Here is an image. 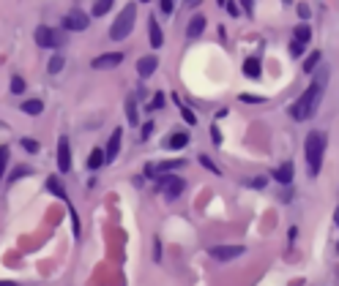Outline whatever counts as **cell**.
<instances>
[{
	"mask_svg": "<svg viewBox=\"0 0 339 286\" xmlns=\"http://www.w3.org/2000/svg\"><path fill=\"white\" fill-rule=\"evenodd\" d=\"M140 3H151V0H140Z\"/></svg>",
	"mask_w": 339,
	"mask_h": 286,
	"instance_id": "48",
	"label": "cell"
},
{
	"mask_svg": "<svg viewBox=\"0 0 339 286\" xmlns=\"http://www.w3.org/2000/svg\"><path fill=\"white\" fill-rule=\"evenodd\" d=\"M197 3H200V0H186V9H194Z\"/></svg>",
	"mask_w": 339,
	"mask_h": 286,
	"instance_id": "44",
	"label": "cell"
},
{
	"mask_svg": "<svg viewBox=\"0 0 339 286\" xmlns=\"http://www.w3.org/2000/svg\"><path fill=\"white\" fill-rule=\"evenodd\" d=\"M186 161L184 158H172V161H162V164H145V177H162V174H167V172H178V169H184Z\"/></svg>",
	"mask_w": 339,
	"mask_h": 286,
	"instance_id": "6",
	"label": "cell"
},
{
	"mask_svg": "<svg viewBox=\"0 0 339 286\" xmlns=\"http://www.w3.org/2000/svg\"><path fill=\"white\" fill-rule=\"evenodd\" d=\"M33 38H36V44H38V46H44V49H58V46L66 44V36H63V30L50 28V25L36 28Z\"/></svg>",
	"mask_w": 339,
	"mask_h": 286,
	"instance_id": "4",
	"label": "cell"
},
{
	"mask_svg": "<svg viewBox=\"0 0 339 286\" xmlns=\"http://www.w3.org/2000/svg\"><path fill=\"white\" fill-rule=\"evenodd\" d=\"M22 112L30 115V117H36V115H41V112H44V104H41L38 98H28L25 104H22Z\"/></svg>",
	"mask_w": 339,
	"mask_h": 286,
	"instance_id": "19",
	"label": "cell"
},
{
	"mask_svg": "<svg viewBox=\"0 0 339 286\" xmlns=\"http://www.w3.org/2000/svg\"><path fill=\"white\" fill-rule=\"evenodd\" d=\"M282 3H293V0H282Z\"/></svg>",
	"mask_w": 339,
	"mask_h": 286,
	"instance_id": "47",
	"label": "cell"
},
{
	"mask_svg": "<svg viewBox=\"0 0 339 286\" xmlns=\"http://www.w3.org/2000/svg\"><path fill=\"white\" fill-rule=\"evenodd\" d=\"M241 101H246V104H265L263 95H246V93H241Z\"/></svg>",
	"mask_w": 339,
	"mask_h": 286,
	"instance_id": "33",
	"label": "cell"
},
{
	"mask_svg": "<svg viewBox=\"0 0 339 286\" xmlns=\"http://www.w3.org/2000/svg\"><path fill=\"white\" fill-rule=\"evenodd\" d=\"M9 155H11V150L9 147H0V183H3V174H6V166H9Z\"/></svg>",
	"mask_w": 339,
	"mask_h": 286,
	"instance_id": "26",
	"label": "cell"
},
{
	"mask_svg": "<svg viewBox=\"0 0 339 286\" xmlns=\"http://www.w3.org/2000/svg\"><path fill=\"white\" fill-rule=\"evenodd\" d=\"M224 9H227V14H230V17H238V14H241V3H233V0H227Z\"/></svg>",
	"mask_w": 339,
	"mask_h": 286,
	"instance_id": "34",
	"label": "cell"
},
{
	"mask_svg": "<svg viewBox=\"0 0 339 286\" xmlns=\"http://www.w3.org/2000/svg\"><path fill=\"white\" fill-rule=\"evenodd\" d=\"M151 134H153V123H145V125H143V131H140V137H143V139H148Z\"/></svg>",
	"mask_w": 339,
	"mask_h": 286,
	"instance_id": "41",
	"label": "cell"
},
{
	"mask_svg": "<svg viewBox=\"0 0 339 286\" xmlns=\"http://www.w3.org/2000/svg\"><path fill=\"white\" fill-rule=\"evenodd\" d=\"M148 38H151V46H153V49L164 46V33H162V25L156 22V17L148 19Z\"/></svg>",
	"mask_w": 339,
	"mask_h": 286,
	"instance_id": "12",
	"label": "cell"
},
{
	"mask_svg": "<svg viewBox=\"0 0 339 286\" xmlns=\"http://www.w3.org/2000/svg\"><path fill=\"white\" fill-rule=\"evenodd\" d=\"M200 164H202V166H206V169H208L211 174H222V169H219V166H216L214 161H211V158H208V155H200Z\"/></svg>",
	"mask_w": 339,
	"mask_h": 286,
	"instance_id": "30",
	"label": "cell"
},
{
	"mask_svg": "<svg viewBox=\"0 0 339 286\" xmlns=\"http://www.w3.org/2000/svg\"><path fill=\"white\" fill-rule=\"evenodd\" d=\"M9 90H11L14 95L25 93V79H22V76H11V87H9Z\"/></svg>",
	"mask_w": 339,
	"mask_h": 286,
	"instance_id": "27",
	"label": "cell"
},
{
	"mask_svg": "<svg viewBox=\"0 0 339 286\" xmlns=\"http://www.w3.org/2000/svg\"><path fill=\"white\" fill-rule=\"evenodd\" d=\"M134 19H137V6H134V3L123 6L121 14H118L115 22H112V28H109V38H112V41H123V38H129V33L134 30Z\"/></svg>",
	"mask_w": 339,
	"mask_h": 286,
	"instance_id": "3",
	"label": "cell"
},
{
	"mask_svg": "<svg viewBox=\"0 0 339 286\" xmlns=\"http://www.w3.org/2000/svg\"><path fill=\"white\" fill-rule=\"evenodd\" d=\"M88 25H91V17L80 9L69 11L66 17H63V30H72V33H77V30H88Z\"/></svg>",
	"mask_w": 339,
	"mask_h": 286,
	"instance_id": "7",
	"label": "cell"
},
{
	"mask_svg": "<svg viewBox=\"0 0 339 286\" xmlns=\"http://www.w3.org/2000/svg\"><path fill=\"white\" fill-rule=\"evenodd\" d=\"M126 120H129V125H137V123H140V115H137V101H134V98L126 101Z\"/></svg>",
	"mask_w": 339,
	"mask_h": 286,
	"instance_id": "21",
	"label": "cell"
},
{
	"mask_svg": "<svg viewBox=\"0 0 339 286\" xmlns=\"http://www.w3.org/2000/svg\"><path fill=\"white\" fill-rule=\"evenodd\" d=\"M184 188H186V183L178 177V174H162L159 177V191L167 199L172 202V199H178L180 194H184Z\"/></svg>",
	"mask_w": 339,
	"mask_h": 286,
	"instance_id": "5",
	"label": "cell"
},
{
	"mask_svg": "<svg viewBox=\"0 0 339 286\" xmlns=\"http://www.w3.org/2000/svg\"><path fill=\"white\" fill-rule=\"evenodd\" d=\"M304 155H306V169H309V177H318L320 166H323V155H326V134H323V131H309V134H306Z\"/></svg>",
	"mask_w": 339,
	"mask_h": 286,
	"instance_id": "2",
	"label": "cell"
},
{
	"mask_svg": "<svg viewBox=\"0 0 339 286\" xmlns=\"http://www.w3.org/2000/svg\"><path fill=\"white\" fill-rule=\"evenodd\" d=\"M293 38H298V41H304V44H309V41H312V28H309V22H301V25H296Z\"/></svg>",
	"mask_w": 339,
	"mask_h": 286,
	"instance_id": "18",
	"label": "cell"
},
{
	"mask_svg": "<svg viewBox=\"0 0 339 286\" xmlns=\"http://www.w3.org/2000/svg\"><path fill=\"white\" fill-rule=\"evenodd\" d=\"M156 68H159V58H156V55H145V58H140V60H137V74L143 76V79H145V76H151Z\"/></svg>",
	"mask_w": 339,
	"mask_h": 286,
	"instance_id": "11",
	"label": "cell"
},
{
	"mask_svg": "<svg viewBox=\"0 0 339 286\" xmlns=\"http://www.w3.org/2000/svg\"><path fill=\"white\" fill-rule=\"evenodd\" d=\"M28 172H30L28 166H17V169H14V174H11V183H14V180H19V177H25Z\"/></svg>",
	"mask_w": 339,
	"mask_h": 286,
	"instance_id": "40",
	"label": "cell"
},
{
	"mask_svg": "<svg viewBox=\"0 0 339 286\" xmlns=\"http://www.w3.org/2000/svg\"><path fill=\"white\" fill-rule=\"evenodd\" d=\"M216 3H219V6H227V0H216Z\"/></svg>",
	"mask_w": 339,
	"mask_h": 286,
	"instance_id": "46",
	"label": "cell"
},
{
	"mask_svg": "<svg viewBox=\"0 0 339 286\" xmlns=\"http://www.w3.org/2000/svg\"><path fill=\"white\" fill-rule=\"evenodd\" d=\"M238 3H241V9L246 11L249 17H252V14H255V0H238Z\"/></svg>",
	"mask_w": 339,
	"mask_h": 286,
	"instance_id": "38",
	"label": "cell"
},
{
	"mask_svg": "<svg viewBox=\"0 0 339 286\" xmlns=\"http://www.w3.org/2000/svg\"><path fill=\"white\" fill-rule=\"evenodd\" d=\"M326 79H328V74H326V71H320V74L314 76V82L309 85V90H304L293 101V107H290V117H293V120L301 123V120H309V117L318 115L323 93H326Z\"/></svg>",
	"mask_w": 339,
	"mask_h": 286,
	"instance_id": "1",
	"label": "cell"
},
{
	"mask_svg": "<svg viewBox=\"0 0 339 286\" xmlns=\"http://www.w3.org/2000/svg\"><path fill=\"white\" fill-rule=\"evenodd\" d=\"M206 17L202 14H194L192 19H189V25H186V38H200L202 36V30H206Z\"/></svg>",
	"mask_w": 339,
	"mask_h": 286,
	"instance_id": "13",
	"label": "cell"
},
{
	"mask_svg": "<svg viewBox=\"0 0 339 286\" xmlns=\"http://www.w3.org/2000/svg\"><path fill=\"white\" fill-rule=\"evenodd\" d=\"M153 253H156V262H159L162 259V245H159V240L153 243Z\"/></svg>",
	"mask_w": 339,
	"mask_h": 286,
	"instance_id": "42",
	"label": "cell"
},
{
	"mask_svg": "<svg viewBox=\"0 0 339 286\" xmlns=\"http://www.w3.org/2000/svg\"><path fill=\"white\" fill-rule=\"evenodd\" d=\"M121 63H123V55H121V52H107V55H99V58H93L91 66L96 68V71H104V68L121 66Z\"/></svg>",
	"mask_w": 339,
	"mask_h": 286,
	"instance_id": "9",
	"label": "cell"
},
{
	"mask_svg": "<svg viewBox=\"0 0 339 286\" xmlns=\"http://www.w3.org/2000/svg\"><path fill=\"white\" fill-rule=\"evenodd\" d=\"M304 49H306L304 41H298V38H293V41H290V55H293V58H301Z\"/></svg>",
	"mask_w": 339,
	"mask_h": 286,
	"instance_id": "28",
	"label": "cell"
},
{
	"mask_svg": "<svg viewBox=\"0 0 339 286\" xmlns=\"http://www.w3.org/2000/svg\"><path fill=\"white\" fill-rule=\"evenodd\" d=\"M63 66H66L63 55H52V58H50V63H47V71H50V74H60V71H63Z\"/></svg>",
	"mask_w": 339,
	"mask_h": 286,
	"instance_id": "24",
	"label": "cell"
},
{
	"mask_svg": "<svg viewBox=\"0 0 339 286\" xmlns=\"http://www.w3.org/2000/svg\"><path fill=\"white\" fill-rule=\"evenodd\" d=\"M159 6H162V14H172V11H175V0H159Z\"/></svg>",
	"mask_w": 339,
	"mask_h": 286,
	"instance_id": "35",
	"label": "cell"
},
{
	"mask_svg": "<svg viewBox=\"0 0 339 286\" xmlns=\"http://www.w3.org/2000/svg\"><path fill=\"white\" fill-rule=\"evenodd\" d=\"M112 3H115V0H96L93 9H91V14H93V17H104V14L112 9Z\"/></svg>",
	"mask_w": 339,
	"mask_h": 286,
	"instance_id": "23",
	"label": "cell"
},
{
	"mask_svg": "<svg viewBox=\"0 0 339 286\" xmlns=\"http://www.w3.org/2000/svg\"><path fill=\"white\" fill-rule=\"evenodd\" d=\"M19 145H22V147H25V150H28V153H38V150H41V147H38V142H33V139H28V137H25V139H19Z\"/></svg>",
	"mask_w": 339,
	"mask_h": 286,
	"instance_id": "32",
	"label": "cell"
},
{
	"mask_svg": "<svg viewBox=\"0 0 339 286\" xmlns=\"http://www.w3.org/2000/svg\"><path fill=\"white\" fill-rule=\"evenodd\" d=\"M47 188H50L55 196H60L63 202H69V196H66V188L60 186V180H58V177H50V180H47Z\"/></svg>",
	"mask_w": 339,
	"mask_h": 286,
	"instance_id": "22",
	"label": "cell"
},
{
	"mask_svg": "<svg viewBox=\"0 0 339 286\" xmlns=\"http://www.w3.org/2000/svg\"><path fill=\"white\" fill-rule=\"evenodd\" d=\"M211 142H214V145L219 147V145H222V131H219L216 128V125H211Z\"/></svg>",
	"mask_w": 339,
	"mask_h": 286,
	"instance_id": "36",
	"label": "cell"
},
{
	"mask_svg": "<svg viewBox=\"0 0 339 286\" xmlns=\"http://www.w3.org/2000/svg\"><path fill=\"white\" fill-rule=\"evenodd\" d=\"M265 183H268V177H263V174H260V177H252V180H249V186H252V188H265Z\"/></svg>",
	"mask_w": 339,
	"mask_h": 286,
	"instance_id": "39",
	"label": "cell"
},
{
	"mask_svg": "<svg viewBox=\"0 0 339 286\" xmlns=\"http://www.w3.org/2000/svg\"><path fill=\"white\" fill-rule=\"evenodd\" d=\"M162 107H164V93H156L153 101L148 104V112H153V109H162Z\"/></svg>",
	"mask_w": 339,
	"mask_h": 286,
	"instance_id": "31",
	"label": "cell"
},
{
	"mask_svg": "<svg viewBox=\"0 0 339 286\" xmlns=\"http://www.w3.org/2000/svg\"><path fill=\"white\" fill-rule=\"evenodd\" d=\"M208 253H211V259H216V262H233V259L243 256V245H214Z\"/></svg>",
	"mask_w": 339,
	"mask_h": 286,
	"instance_id": "8",
	"label": "cell"
},
{
	"mask_svg": "<svg viewBox=\"0 0 339 286\" xmlns=\"http://www.w3.org/2000/svg\"><path fill=\"white\" fill-rule=\"evenodd\" d=\"M178 107H180V117H184V120H186L189 125H194V123H197V115H194L189 107H184V104H178Z\"/></svg>",
	"mask_w": 339,
	"mask_h": 286,
	"instance_id": "29",
	"label": "cell"
},
{
	"mask_svg": "<svg viewBox=\"0 0 339 286\" xmlns=\"http://www.w3.org/2000/svg\"><path fill=\"white\" fill-rule=\"evenodd\" d=\"M320 58H323V55H320V52H312V55H309V58H306V60H304V66H301V68H304V74H312V71H314V68H318V63H320Z\"/></svg>",
	"mask_w": 339,
	"mask_h": 286,
	"instance_id": "25",
	"label": "cell"
},
{
	"mask_svg": "<svg viewBox=\"0 0 339 286\" xmlns=\"http://www.w3.org/2000/svg\"><path fill=\"white\" fill-rule=\"evenodd\" d=\"M58 169H60V174H66L69 169H72V150H69V139L66 137L58 139Z\"/></svg>",
	"mask_w": 339,
	"mask_h": 286,
	"instance_id": "10",
	"label": "cell"
},
{
	"mask_svg": "<svg viewBox=\"0 0 339 286\" xmlns=\"http://www.w3.org/2000/svg\"><path fill=\"white\" fill-rule=\"evenodd\" d=\"M186 145H189V134H184V131L172 134V137L167 139V147L170 150H180V147H186Z\"/></svg>",
	"mask_w": 339,
	"mask_h": 286,
	"instance_id": "20",
	"label": "cell"
},
{
	"mask_svg": "<svg viewBox=\"0 0 339 286\" xmlns=\"http://www.w3.org/2000/svg\"><path fill=\"white\" fill-rule=\"evenodd\" d=\"M274 180L282 183V186H290V183H293V164L285 161L282 166H277V172H274Z\"/></svg>",
	"mask_w": 339,
	"mask_h": 286,
	"instance_id": "15",
	"label": "cell"
},
{
	"mask_svg": "<svg viewBox=\"0 0 339 286\" xmlns=\"http://www.w3.org/2000/svg\"><path fill=\"white\" fill-rule=\"evenodd\" d=\"M0 286H19V283H14V281H0Z\"/></svg>",
	"mask_w": 339,
	"mask_h": 286,
	"instance_id": "45",
	"label": "cell"
},
{
	"mask_svg": "<svg viewBox=\"0 0 339 286\" xmlns=\"http://www.w3.org/2000/svg\"><path fill=\"white\" fill-rule=\"evenodd\" d=\"M121 137H123V131L121 128H115L112 131V137H109V142H107V164H112L115 158H118V150H121Z\"/></svg>",
	"mask_w": 339,
	"mask_h": 286,
	"instance_id": "14",
	"label": "cell"
},
{
	"mask_svg": "<svg viewBox=\"0 0 339 286\" xmlns=\"http://www.w3.org/2000/svg\"><path fill=\"white\" fill-rule=\"evenodd\" d=\"M104 164H107V153H104V150H101V147L91 150V155H88V169L96 172V169H101Z\"/></svg>",
	"mask_w": 339,
	"mask_h": 286,
	"instance_id": "16",
	"label": "cell"
},
{
	"mask_svg": "<svg viewBox=\"0 0 339 286\" xmlns=\"http://www.w3.org/2000/svg\"><path fill=\"white\" fill-rule=\"evenodd\" d=\"M243 74H246L249 79H260V74H263L260 60L257 58H246V60H243Z\"/></svg>",
	"mask_w": 339,
	"mask_h": 286,
	"instance_id": "17",
	"label": "cell"
},
{
	"mask_svg": "<svg viewBox=\"0 0 339 286\" xmlns=\"http://www.w3.org/2000/svg\"><path fill=\"white\" fill-rule=\"evenodd\" d=\"M279 199H282V202H290V199H293V191H290V188H287V191H285V194H282V196H279Z\"/></svg>",
	"mask_w": 339,
	"mask_h": 286,
	"instance_id": "43",
	"label": "cell"
},
{
	"mask_svg": "<svg viewBox=\"0 0 339 286\" xmlns=\"http://www.w3.org/2000/svg\"><path fill=\"white\" fill-rule=\"evenodd\" d=\"M298 17H301L304 22L312 17V11H309V6H306V3H298Z\"/></svg>",
	"mask_w": 339,
	"mask_h": 286,
	"instance_id": "37",
	"label": "cell"
}]
</instances>
